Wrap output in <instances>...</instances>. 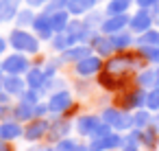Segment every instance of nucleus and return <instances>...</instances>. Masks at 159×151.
<instances>
[{
  "label": "nucleus",
  "mask_w": 159,
  "mask_h": 151,
  "mask_svg": "<svg viewBox=\"0 0 159 151\" xmlns=\"http://www.w3.org/2000/svg\"><path fill=\"white\" fill-rule=\"evenodd\" d=\"M146 92H148V90H144V88H139V85L135 83L133 88L122 90V94L118 96L116 103H118L120 110L135 112V110H139V107H146Z\"/></svg>",
  "instance_id": "f257e3e1"
},
{
  "label": "nucleus",
  "mask_w": 159,
  "mask_h": 151,
  "mask_svg": "<svg viewBox=\"0 0 159 151\" xmlns=\"http://www.w3.org/2000/svg\"><path fill=\"white\" fill-rule=\"evenodd\" d=\"M107 125H111V129L116 131H126V129H133V114L126 112V110H120V107H107L100 116Z\"/></svg>",
  "instance_id": "f03ea898"
},
{
  "label": "nucleus",
  "mask_w": 159,
  "mask_h": 151,
  "mask_svg": "<svg viewBox=\"0 0 159 151\" xmlns=\"http://www.w3.org/2000/svg\"><path fill=\"white\" fill-rule=\"evenodd\" d=\"M124 147V136L109 131L107 136H92L87 149L89 151H109V149H122Z\"/></svg>",
  "instance_id": "7ed1b4c3"
},
{
  "label": "nucleus",
  "mask_w": 159,
  "mask_h": 151,
  "mask_svg": "<svg viewBox=\"0 0 159 151\" xmlns=\"http://www.w3.org/2000/svg\"><path fill=\"white\" fill-rule=\"evenodd\" d=\"M9 42H11V46H13L16 51H22V53H37V51H39L37 37H33L31 33H26V31H22V29L11 31Z\"/></svg>",
  "instance_id": "20e7f679"
},
{
  "label": "nucleus",
  "mask_w": 159,
  "mask_h": 151,
  "mask_svg": "<svg viewBox=\"0 0 159 151\" xmlns=\"http://www.w3.org/2000/svg\"><path fill=\"white\" fill-rule=\"evenodd\" d=\"M152 27H155V18H152L150 9H137L129 20V31L133 35H139V33H144Z\"/></svg>",
  "instance_id": "39448f33"
},
{
  "label": "nucleus",
  "mask_w": 159,
  "mask_h": 151,
  "mask_svg": "<svg viewBox=\"0 0 159 151\" xmlns=\"http://www.w3.org/2000/svg\"><path fill=\"white\" fill-rule=\"evenodd\" d=\"M102 66L105 64H102L100 55H87V57H83L81 61L74 64V70H76L79 77H92V75H98L102 70Z\"/></svg>",
  "instance_id": "423d86ee"
},
{
  "label": "nucleus",
  "mask_w": 159,
  "mask_h": 151,
  "mask_svg": "<svg viewBox=\"0 0 159 151\" xmlns=\"http://www.w3.org/2000/svg\"><path fill=\"white\" fill-rule=\"evenodd\" d=\"M129 20L131 16L129 13H118V16H107L100 24V33L105 35H113V33H120L124 29H129Z\"/></svg>",
  "instance_id": "0eeeda50"
},
{
  "label": "nucleus",
  "mask_w": 159,
  "mask_h": 151,
  "mask_svg": "<svg viewBox=\"0 0 159 151\" xmlns=\"http://www.w3.org/2000/svg\"><path fill=\"white\" fill-rule=\"evenodd\" d=\"M89 46H92V51H96L100 57H111V55L116 53V48H113V44H111V37L105 35V33H100V31H96V33L92 35Z\"/></svg>",
  "instance_id": "6e6552de"
},
{
  "label": "nucleus",
  "mask_w": 159,
  "mask_h": 151,
  "mask_svg": "<svg viewBox=\"0 0 159 151\" xmlns=\"http://www.w3.org/2000/svg\"><path fill=\"white\" fill-rule=\"evenodd\" d=\"M70 105H72V96H70V92L61 90V92H55V94L50 96V101H48V112H52V114H61V112H66Z\"/></svg>",
  "instance_id": "1a4fd4ad"
},
{
  "label": "nucleus",
  "mask_w": 159,
  "mask_h": 151,
  "mask_svg": "<svg viewBox=\"0 0 159 151\" xmlns=\"http://www.w3.org/2000/svg\"><path fill=\"white\" fill-rule=\"evenodd\" d=\"M100 123H102V118H98V116H92V114L81 116V118L76 120V131H79L81 136H94Z\"/></svg>",
  "instance_id": "9d476101"
},
{
  "label": "nucleus",
  "mask_w": 159,
  "mask_h": 151,
  "mask_svg": "<svg viewBox=\"0 0 159 151\" xmlns=\"http://www.w3.org/2000/svg\"><path fill=\"white\" fill-rule=\"evenodd\" d=\"M33 29H35V33H37L42 40H50V37H52V33H55V29H52V22H50V16H48V13L37 16V18L33 20Z\"/></svg>",
  "instance_id": "9b49d317"
},
{
  "label": "nucleus",
  "mask_w": 159,
  "mask_h": 151,
  "mask_svg": "<svg viewBox=\"0 0 159 151\" xmlns=\"http://www.w3.org/2000/svg\"><path fill=\"white\" fill-rule=\"evenodd\" d=\"M109 37H111V44H113V48H116L118 53L129 51V48L135 44V35H133L129 29H124V31H120V33H113V35H109Z\"/></svg>",
  "instance_id": "f8f14e48"
},
{
  "label": "nucleus",
  "mask_w": 159,
  "mask_h": 151,
  "mask_svg": "<svg viewBox=\"0 0 159 151\" xmlns=\"http://www.w3.org/2000/svg\"><path fill=\"white\" fill-rule=\"evenodd\" d=\"M87 55H92V46L89 44H74V46H70V48H66L63 51V61H81L83 57H87Z\"/></svg>",
  "instance_id": "ddd939ff"
},
{
  "label": "nucleus",
  "mask_w": 159,
  "mask_h": 151,
  "mask_svg": "<svg viewBox=\"0 0 159 151\" xmlns=\"http://www.w3.org/2000/svg\"><path fill=\"white\" fill-rule=\"evenodd\" d=\"M26 68H29V61H26V57H22V55H11V57H7V59L2 61V70L9 72V75H20V72H24Z\"/></svg>",
  "instance_id": "4468645a"
},
{
  "label": "nucleus",
  "mask_w": 159,
  "mask_h": 151,
  "mask_svg": "<svg viewBox=\"0 0 159 151\" xmlns=\"http://www.w3.org/2000/svg\"><path fill=\"white\" fill-rule=\"evenodd\" d=\"M48 127H50V123L44 120V118L31 120V125L26 127L24 136H26V140H39V138H44V136L48 134Z\"/></svg>",
  "instance_id": "2eb2a0df"
},
{
  "label": "nucleus",
  "mask_w": 159,
  "mask_h": 151,
  "mask_svg": "<svg viewBox=\"0 0 159 151\" xmlns=\"http://www.w3.org/2000/svg\"><path fill=\"white\" fill-rule=\"evenodd\" d=\"M135 83L144 90H150L157 85V68H142L135 75Z\"/></svg>",
  "instance_id": "dca6fc26"
},
{
  "label": "nucleus",
  "mask_w": 159,
  "mask_h": 151,
  "mask_svg": "<svg viewBox=\"0 0 159 151\" xmlns=\"http://www.w3.org/2000/svg\"><path fill=\"white\" fill-rule=\"evenodd\" d=\"M96 2H98V0H68V7L66 9L72 16H85V13H89L96 7Z\"/></svg>",
  "instance_id": "f3484780"
},
{
  "label": "nucleus",
  "mask_w": 159,
  "mask_h": 151,
  "mask_svg": "<svg viewBox=\"0 0 159 151\" xmlns=\"http://www.w3.org/2000/svg\"><path fill=\"white\" fill-rule=\"evenodd\" d=\"M68 131H70V123H68L66 118H59V120L50 123V127H48L50 140H63V138L68 136Z\"/></svg>",
  "instance_id": "a211bd4d"
},
{
  "label": "nucleus",
  "mask_w": 159,
  "mask_h": 151,
  "mask_svg": "<svg viewBox=\"0 0 159 151\" xmlns=\"http://www.w3.org/2000/svg\"><path fill=\"white\" fill-rule=\"evenodd\" d=\"M22 134H24V129L13 120H7L0 125V140H13V138H20Z\"/></svg>",
  "instance_id": "6ab92c4d"
},
{
  "label": "nucleus",
  "mask_w": 159,
  "mask_h": 151,
  "mask_svg": "<svg viewBox=\"0 0 159 151\" xmlns=\"http://www.w3.org/2000/svg\"><path fill=\"white\" fill-rule=\"evenodd\" d=\"M135 44L137 46H159V29H148L139 35H135Z\"/></svg>",
  "instance_id": "aec40b11"
},
{
  "label": "nucleus",
  "mask_w": 159,
  "mask_h": 151,
  "mask_svg": "<svg viewBox=\"0 0 159 151\" xmlns=\"http://www.w3.org/2000/svg\"><path fill=\"white\" fill-rule=\"evenodd\" d=\"M50 22H52L55 33L66 31V27H68V22H70V11H68V9H59V11L50 13Z\"/></svg>",
  "instance_id": "412c9836"
},
{
  "label": "nucleus",
  "mask_w": 159,
  "mask_h": 151,
  "mask_svg": "<svg viewBox=\"0 0 159 151\" xmlns=\"http://www.w3.org/2000/svg\"><path fill=\"white\" fill-rule=\"evenodd\" d=\"M2 88H5L7 94H22V92H24V83H22V79H20L18 75L5 77V79H2Z\"/></svg>",
  "instance_id": "4be33fe9"
},
{
  "label": "nucleus",
  "mask_w": 159,
  "mask_h": 151,
  "mask_svg": "<svg viewBox=\"0 0 159 151\" xmlns=\"http://www.w3.org/2000/svg\"><path fill=\"white\" fill-rule=\"evenodd\" d=\"M18 16V0H0V22Z\"/></svg>",
  "instance_id": "5701e85b"
},
{
  "label": "nucleus",
  "mask_w": 159,
  "mask_h": 151,
  "mask_svg": "<svg viewBox=\"0 0 159 151\" xmlns=\"http://www.w3.org/2000/svg\"><path fill=\"white\" fill-rule=\"evenodd\" d=\"M131 5H133V0H109V2H107V9H105V13H107V16L129 13Z\"/></svg>",
  "instance_id": "b1692460"
},
{
  "label": "nucleus",
  "mask_w": 159,
  "mask_h": 151,
  "mask_svg": "<svg viewBox=\"0 0 159 151\" xmlns=\"http://www.w3.org/2000/svg\"><path fill=\"white\" fill-rule=\"evenodd\" d=\"M150 120H152V112H150V110L139 107V110L133 112V127H137V129H146V127L150 125Z\"/></svg>",
  "instance_id": "393cba45"
},
{
  "label": "nucleus",
  "mask_w": 159,
  "mask_h": 151,
  "mask_svg": "<svg viewBox=\"0 0 159 151\" xmlns=\"http://www.w3.org/2000/svg\"><path fill=\"white\" fill-rule=\"evenodd\" d=\"M139 144H142V147H146V149H152L155 144H159V131H157L152 125H148L146 129H142Z\"/></svg>",
  "instance_id": "a878e982"
},
{
  "label": "nucleus",
  "mask_w": 159,
  "mask_h": 151,
  "mask_svg": "<svg viewBox=\"0 0 159 151\" xmlns=\"http://www.w3.org/2000/svg\"><path fill=\"white\" fill-rule=\"evenodd\" d=\"M13 116L18 118V120H31L33 116H35V105H31V103H18L16 107H13Z\"/></svg>",
  "instance_id": "bb28decb"
},
{
  "label": "nucleus",
  "mask_w": 159,
  "mask_h": 151,
  "mask_svg": "<svg viewBox=\"0 0 159 151\" xmlns=\"http://www.w3.org/2000/svg\"><path fill=\"white\" fill-rule=\"evenodd\" d=\"M137 51L142 53V57L146 59V64L159 66V46H137Z\"/></svg>",
  "instance_id": "cd10ccee"
},
{
  "label": "nucleus",
  "mask_w": 159,
  "mask_h": 151,
  "mask_svg": "<svg viewBox=\"0 0 159 151\" xmlns=\"http://www.w3.org/2000/svg\"><path fill=\"white\" fill-rule=\"evenodd\" d=\"M52 151H89L85 144H79L76 140H70V138H63V140H57L55 149Z\"/></svg>",
  "instance_id": "c85d7f7f"
},
{
  "label": "nucleus",
  "mask_w": 159,
  "mask_h": 151,
  "mask_svg": "<svg viewBox=\"0 0 159 151\" xmlns=\"http://www.w3.org/2000/svg\"><path fill=\"white\" fill-rule=\"evenodd\" d=\"M26 83H29L33 90H39V88L46 83V75H44V70H39V68H31V72H29V77H26Z\"/></svg>",
  "instance_id": "c756f323"
},
{
  "label": "nucleus",
  "mask_w": 159,
  "mask_h": 151,
  "mask_svg": "<svg viewBox=\"0 0 159 151\" xmlns=\"http://www.w3.org/2000/svg\"><path fill=\"white\" fill-rule=\"evenodd\" d=\"M146 110L159 112V85H155L146 92Z\"/></svg>",
  "instance_id": "7c9ffc66"
},
{
  "label": "nucleus",
  "mask_w": 159,
  "mask_h": 151,
  "mask_svg": "<svg viewBox=\"0 0 159 151\" xmlns=\"http://www.w3.org/2000/svg\"><path fill=\"white\" fill-rule=\"evenodd\" d=\"M102 20H105V16H102L100 11L92 9V11H89V13L85 16V20H83V22H85V24H87L89 29H94V31L98 29V31H100V24H102Z\"/></svg>",
  "instance_id": "2f4dec72"
},
{
  "label": "nucleus",
  "mask_w": 159,
  "mask_h": 151,
  "mask_svg": "<svg viewBox=\"0 0 159 151\" xmlns=\"http://www.w3.org/2000/svg\"><path fill=\"white\" fill-rule=\"evenodd\" d=\"M68 7V0H48V5H46V11L44 13H55V11H59V9H66Z\"/></svg>",
  "instance_id": "473e14b6"
},
{
  "label": "nucleus",
  "mask_w": 159,
  "mask_h": 151,
  "mask_svg": "<svg viewBox=\"0 0 159 151\" xmlns=\"http://www.w3.org/2000/svg\"><path fill=\"white\" fill-rule=\"evenodd\" d=\"M16 20H18V27H26V24H33V11L31 9H26V11H20L18 16H16Z\"/></svg>",
  "instance_id": "72a5a7b5"
},
{
  "label": "nucleus",
  "mask_w": 159,
  "mask_h": 151,
  "mask_svg": "<svg viewBox=\"0 0 159 151\" xmlns=\"http://www.w3.org/2000/svg\"><path fill=\"white\" fill-rule=\"evenodd\" d=\"M22 101L31 103V105H37V90L31 88V92H22Z\"/></svg>",
  "instance_id": "f704fd0d"
},
{
  "label": "nucleus",
  "mask_w": 159,
  "mask_h": 151,
  "mask_svg": "<svg viewBox=\"0 0 159 151\" xmlns=\"http://www.w3.org/2000/svg\"><path fill=\"white\" fill-rule=\"evenodd\" d=\"M137 5V9H152L155 5H159V0H133Z\"/></svg>",
  "instance_id": "c9c22d12"
},
{
  "label": "nucleus",
  "mask_w": 159,
  "mask_h": 151,
  "mask_svg": "<svg viewBox=\"0 0 159 151\" xmlns=\"http://www.w3.org/2000/svg\"><path fill=\"white\" fill-rule=\"evenodd\" d=\"M150 125H152V127L159 131V112H155V114H152V120H150Z\"/></svg>",
  "instance_id": "e433bc0d"
},
{
  "label": "nucleus",
  "mask_w": 159,
  "mask_h": 151,
  "mask_svg": "<svg viewBox=\"0 0 159 151\" xmlns=\"http://www.w3.org/2000/svg\"><path fill=\"white\" fill-rule=\"evenodd\" d=\"M26 2L31 5V7H42V5H46L48 0H26Z\"/></svg>",
  "instance_id": "4c0bfd02"
},
{
  "label": "nucleus",
  "mask_w": 159,
  "mask_h": 151,
  "mask_svg": "<svg viewBox=\"0 0 159 151\" xmlns=\"http://www.w3.org/2000/svg\"><path fill=\"white\" fill-rule=\"evenodd\" d=\"M120 151H139V147H137V144H126V142H124V147H122Z\"/></svg>",
  "instance_id": "58836bf2"
},
{
  "label": "nucleus",
  "mask_w": 159,
  "mask_h": 151,
  "mask_svg": "<svg viewBox=\"0 0 159 151\" xmlns=\"http://www.w3.org/2000/svg\"><path fill=\"white\" fill-rule=\"evenodd\" d=\"M7 112H9L7 103H0V118H5V116H7Z\"/></svg>",
  "instance_id": "ea45409f"
},
{
  "label": "nucleus",
  "mask_w": 159,
  "mask_h": 151,
  "mask_svg": "<svg viewBox=\"0 0 159 151\" xmlns=\"http://www.w3.org/2000/svg\"><path fill=\"white\" fill-rule=\"evenodd\" d=\"M0 151H11V147L7 144V140H0Z\"/></svg>",
  "instance_id": "a19ab883"
},
{
  "label": "nucleus",
  "mask_w": 159,
  "mask_h": 151,
  "mask_svg": "<svg viewBox=\"0 0 159 151\" xmlns=\"http://www.w3.org/2000/svg\"><path fill=\"white\" fill-rule=\"evenodd\" d=\"M5 46H7V44H5V40H2V37H0V53H2V51H5Z\"/></svg>",
  "instance_id": "79ce46f5"
},
{
  "label": "nucleus",
  "mask_w": 159,
  "mask_h": 151,
  "mask_svg": "<svg viewBox=\"0 0 159 151\" xmlns=\"http://www.w3.org/2000/svg\"><path fill=\"white\" fill-rule=\"evenodd\" d=\"M157 68V85H159V66H155Z\"/></svg>",
  "instance_id": "37998d69"
},
{
  "label": "nucleus",
  "mask_w": 159,
  "mask_h": 151,
  "mask_svg": "<svg viewBox=\"0 0 159 151\" xmlns=\"http://www.w3.org/2000/svg\"><path fill=\"white\" fill-rule=\"evenodd\" d=\"M155 24H159V16H157V18H155Z\"/></svg>",
  "instance_id": "c03bdc74"
},
{
  "label": "nucleus",
  "mask_w": 159,
  "mask_h": 151,
  "mask_svg": "<svg viewBox=\"0 0 159 151\" xmlns=\"http://www.w3.org/2000/svg\"><path fill=\"white\" fill-rule=\"evenodd\" d=\"M0 88H2V83H0Z\"/></svg>",
  "instance_id": "a18cd8bd"
}]
</instances>
